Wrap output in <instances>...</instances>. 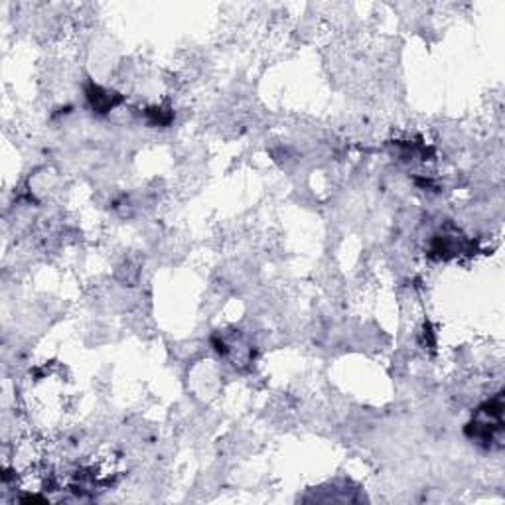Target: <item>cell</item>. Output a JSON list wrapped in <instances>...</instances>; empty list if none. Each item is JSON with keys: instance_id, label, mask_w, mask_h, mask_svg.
Masks as SVG:
<instances>
[{"instance_id": "cell-1", "label": "cell", "mask_w": 505, "mask_h": 505, "mask_svg": "<svg viewBox=\"0 0 505 505\" xmlns=\"http://www.w3.org/2000/svg\"><path fill=\"white\" fill-rule=\"evenodd\" d=\"M87 99H89V103H91V107L97 113L111 111L113 107H117L120 103V97H117L111 91H107L103 87L93 85V83L87 87Z\"/></svg>"}]
</instances>
